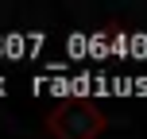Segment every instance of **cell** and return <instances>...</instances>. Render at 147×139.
<instances>
[{
  "instance_id": "obj_1",
  "label": "cell",
  "mask_w": 147,
  "mask_h": 139,
  "mask_svg": "<svg viewBox=\"0 0 147 139\" xmlns=\"http://www.w3.org/2000/svg\"><path fill=\"white\" fill-rule=\"evenodd\" d=\"M51 128L58 139H93L101 132V116L93 108H85V104H62L51 116Z\"/></svg>"
},
{
  "instance_id": "obj_2",
  "label": "cell",
  "mask_w": 147,
  "mask_h": 139,
  "mask_svg": "<svg viewBox=\"0 0 147 139\" xmlns=\"http://www.w3.org/2000/svg\"><path fill=\"white\" fill-rule=\"evenodd\" d=\"M47 46V31H8L0 35V58H35Z\"/></svg>"
},
{
  "instance_id": "obj_3",
  "label": "cell",
  "mask_w": 147,
  "mask_h": 139,
  "mask_svg": "<svg viewBox=\"0 0 147 139\" xmlns=\"http://www.w3.org/2000/svg\"><path fill=\"white\" fill-rule=\"evenodd\" d=\"M89 58L93 62L112 58V31H89Z\"/></svg>"
},
{
  "instance_id": "obj_4",
  "label": "cell",
  "mask_w": 147,
  "mask_h": 139,
  "mask_svg": "<svg viewBox=\"0 0 147 139\" xmlns=\"http://www.w3.org/2000/svg\"><path fill=\"white\" fill-rule=\"evenodd\" d=\"M66 58H89V35L85 31H74V35H66Z\"/></svg>"
},
{
  "instance_id": "obj_5",
  "label": "cell",
  "mask_w": 147,
  "mask_h": 139,
  "mask_svg": "<svg viewBox=\"0 0 147 139\" xmlns=\"http://www.w3.org/2000/svg\"><path fill=\"white\" fill-rule=\"evenodd\" d=\"M112 58H132V31H112Z\"/></svg>"
},
{
  "instance_id": "obj_6",
  "label": "cell",
  "mask_w": 147,
  "mask_h": 139,
  "mask_svg": "<svg viewBox=\"0 0 147 139\" xmlns=\"http://www.w3.org/2000/svg\"><path fill=\"white\" fill-rule=\"evenodd\" d=\"M112 97H136V77H128V73H112Z\"/></svg>"
},
{
  "instance_id": "obj_7",
  "label": "cell",
  "mask_w": 147,
  "mask_h": 139,
  "mask_svg": "<svg viewBox=\"0 0 147 139\" xmlns=\"http://www.w3.org/2000/svg\"><path fill=\"white\" fill-rule=\"evenodd\" d=\"M132 58H147V31H132Z\"/></svg>"
},
{
  "instance_id": "obj_8",
  "label": "cell",
  "mask_w": 147,
  "mask_h": 139,
  "mask_svg": "<svg viewBox=\"0 0 147 139\" xmlns=\"http://www.w3.org/2000/svg\"><path fill=\"white\" fill-rule=\"evenodd\" d=\"M4 93H8V81H4V77H0V97H4Z\"/></svg>"
}]
</instances>
